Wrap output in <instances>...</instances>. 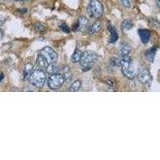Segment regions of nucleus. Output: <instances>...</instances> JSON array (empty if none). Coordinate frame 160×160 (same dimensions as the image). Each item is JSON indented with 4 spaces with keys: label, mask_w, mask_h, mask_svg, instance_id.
I'll use <instances>...</instances> for the list:
<instances>
[{
    "label": "nucleus",
    "mask_w": 160,
    "mask_h": 160,
    "mask_svg": "<svg viewBox=\"0 0 160 160\" xmlns=\"http://www.w3.org/2000/svg\"><path fill=\"white\" fill-rule=\"evenodd\" d=\"M110 64H111V67H112L113 68H115V69H117V68H119L120 67V61L118 59V58H111V61H110Z\"/></svg>",
    "instance_id": "21"
},
{
    "label": "nucleus",
    "mask_w": 160,
    "mask_h": 160,
    "mask_svg": "<svg viewBox=\"0 0 160 160\" xmlns=\"http://www.w3.org/2000/svg\"><path fill=\"white\" fill-rule=\"evenodd\" d=\"M3 78H4V75H3V73L0 72V82H2V80H3Z\"/></svg>",
    "instance_id": "25"
},
{
    "label": "nucleus",
    "mask_w": 160,
    "mask_h": 160,
    "mask_svg": "<svg viewBox=\"0 0 160 160\" xmlns=\"http://www.w3.org/2000/svg\"><path fill=\"white\" fill-rule=\"evenodd\" d=\"M36 64L39 68L40 70H45L46 68L48 66V63L45 61L44 58H42L40 55H38V58H37L36 60Z\"/></svg>",
    "instance_id": "18"
},
{
    "label": "nucleus",
    "mask_w": 160,
    "mask_h": 160,
    "mask_svg": "<svg viewBox=\"0 0 160 160\" xmlns=\"http://www.w3.org/2000/svg\"><path fill=\"white\" fill-rule=\"evenodd\" d=\"M46 72L50 74V75H52V74H55V73H58L59 71V68L58 66L57 65L55 62H53V63L49 64V65L46 68Z\"/></svg>",
    "instance_id": "14"
},
{
    "label": "nucleus",
    "mask_w": 160,
    "mask_h": 160,
    "mask_svg": "<svg viewBox=\"0 0 160 160\" xmlns=\"http://www.w3.org/2000/svg\"><path fill=\"white\" fill-rule=\"evenodd\" d=\"M38 55L45 59V61L48 63V65L53 62H55L58 58V55L54 50L50 47H45L38 52Z\"/></svg>",
    "instance_id": "5"
},
{
    "label": "nucleus",
    "mask_w": 160,
    "mask_h": 160,
    "mask_svg": "<svg viewBox=\"0 0 160 160\" xmlns=\"http://www.w3.org/2000/svg\"><path fill=\"white\" fill-rule=\"evenodd\" d=\"M122 29L124 30V31H128V30H131V28H133V22L132 21L129 19H126L124 20L123 22H122Z\"/></svg>",
    "instance_id": "20"
},
{
    "label": "nucleus",
    "mask_w": 160,
    "mask_h": 160,
    "mask_svg": "<svg viewBox=\"0 0 160 160\" xmlns=\"http://www.w3.org/2000/svg\"><path fill=\"white\" fill-rule=\"evenodd\" d=\"M156 4H157V7H158V8H160L159 6V0H156Z\"/></svg>",
    "instance_id": "27"
},
{
    "label": "nucleus",
    "mask_w": 160,
    "mask_h": 160,
    "mask_svg": "<svg viewBox=\"0 0 160 160\" xmlns=\"http://www.w3.org/2000/svg\"><path fill=\"white\" fill-rule=\"evenodd\" d=\"M88 13L91 18H99L103 13V6L99 0H91L88 7Z\"/></svg>",
    "instance_id": "4"
},
{
    "label": "nucleus",
    "mask_w": 160,
    "mask_h": 160,
    "mask_svg": "<svg viewBox=\"0 0 160 160\" xmlns=\"http://www.w3.org/2000/svg\"><path fill=\"white\" fill-rule=\"evenodd\" d=\"M2 35H3V32H2V29H0V38H2Z\"/></svg>",
    "instance_id": "26"
},
{
    "label": "nucleus",
    "mask_w": 160,
    "mask_h": 160,
    "mask_svg": "<svg viewBox=\"0 0 160 160\" xmlns=\"http://www.w3.org/2000/svg\"><path fill=\"white\" fill-rule=\"evenodd\" d=\"M30 82L38 88H43L47 81V76L42 70H35L31 72L29 76Z\"/></svg>",
    "instance_id": "3"
},
{
    "label": "nucleus",
    "mask_w": 160,
    "mask_h": 160,
    "mask_svg": "<svg viewBox=\"0 0 160 160\" xmlns=\"http://www.w3.org/2000/svg\"><path fill=\"white\" fill-rule=\"evenodd\" d=\"M121 2H122V4L125 7V8H131V2H130V0H122Z\"/></svg>",
    "instance_id": "24"
},
{
    "label": "nucleus",
    "mask_w": 160,
    "mask_h": 160,
    "mask_svg": "<svg viewBox=\"0 0 160 160\" xmlns=\"http://www.w3.org/2000/svg\"><path fill=\"white\" fill-rule=\"evenodd\" d=\"M157 48L155 47H153V48H151L149 50L146 51L145 53V56L146 58L150 62H153L154 60H155V54H156Z\"/></svg>",
    "instance_id": "10"
},
{
    "label": "nucleus",
    "mask_w": 160,
    "mask_h": 160,
    "mask_svg": "<svg viewBox=\"0 0 160 160\" xmlns=\"http://www.w3.org/2000/svg\"><path fill=\"white\" fill-rule=\"evenodd\" d=\"M120 67L122 74L129 79H133L135 78V67L134 62L129 55H123L120 60Z\"/></svg>",
    "instance_id": "1"
},
{
    "label": "nucleus",
    "mask_w": 160,
    "mask_h": 160,
    "mask_svg": "<svg viewBox=\"0 0 160 160\" xmlns=\"http://www.w3.org/2000/svg\"><path fill=\"white\" fill-rule=\"evenodd\" d=\"M88 25V19L85 16H80L78 19V22L75 24L73 31H78V30H84L87 28Z\"/></svg>",
    "instance_id": "8"
},
{
    "label": "nucleus",
    "mask_w": 160,
    "mask_h": 160,
    "mask_svg": "<svg viewBox=\"0 0 160 160\" xmlns=\"http://www.w3.org/2000/svg\"><path fill=\"white\" fill-rule=\"evenodd\" d=\"M101 29H102V24H101V22L99 21H96L91 27L89 33L91 35H94V34H96V33L99 32L101 31Z\"/></svg>",
    "instance_id": "13"
},
{
    "label": "nucleus",
    "mask_w": 160,
    "mask_h": 160,
    "mask_svg": "<svg viewBox=\"0 0 160 160\" xmlns=\"http://www.w3.org/2000/svg\"><path fill=\"white\" fill-rule=\"evenodd\" d=\"M82 52L80 50L76 49L75 51V52L73 53L72 55V62L74 63H77V62H80V59H81V57H82Z\"/></svg>",
    "instance_id": "19"
},
{
    "label": "nucleus",
    "mask_w": 160,
    "mask_h": 160,
    "mask_svg": "<svg viewBox=\"0 0 160 160\" xmlns=\"http://www.w3.org/2000/svg\"><path fill=\"white\" fill-rule=\"evenodd\" d=\"M62 75L65 79L66 82H69L72 79V72H71L69 66H66L63 68V74H62Z\"/></svg>",
    "instance_id": "12"
},
{
    "label": "nucleus",
    "mask_w": 160,
    "mask_h": 160,
    "mask_svg": "<svg viewBox=\"0 0 160 160\" xmlns=\"http://www.w3.org/2000/svg\"><path fill=\"white\" fill-rule=\"evenodd\" d=\"M35 29L38 31H44L46 30L45 26L42 25V23H39V22H38V23L35 24Z\"/></svg>",
    "instance_id": "22"
},
{
    "label": "nucleus",
    "mask_w": 160,
    "mask_h": 160,
    "mask_svg": "<svg viewBox=\"0 0 160 160\" xmlns=\"http://www.w3.org/2000/svg\"><path fill=\"white\" fill-rule=\"evenodd\" d=\"M108 30L110 31V34H111V38H110V42L111 43H114L118 40V32H117V30L115 27H113V26L110 25L108 27Z\"/></svg>",
    "instance_id": "11"
},
{
    "label": "nucleus",
    "mask_w": 160,
    "mask_h": 160,
    "mask_svg": "<svg viewBox=\"0 0 160 160\" xmlns=\"http://www.w3.org/2000/svg\"><path fill=\"white\" fill-rule=\"evenodd\" d=\"M137 78L138 81L144 85H149L152 80L151 73L147 69H142V71H140L137 75Z\"/></svg>",
    "instance_id": "7"
},
{
    "label": "nucleus",
    "mask_w": 160,
    "mask_h": 160,
    "mask_svg": "<svg viewBox=\"0 0 160 160\" xmlns=\"http://www.w3.org/2000/svg\"><path fill=\"white\" fill-rule=\"evenodd\" d=\"M60 28H61V29H62V31H64V32H67V33L70 32L69 27H68V26L67 25V23H65V22H63L62 25L60 26Z\"/></svg>",
    "instance_id": "23"
},
{
    "label": "nucleus",
    "mask_w": 160,
    "mask_h": 160,
    "mask_svg": "<svg viewBox=\"0 0 160 160\" xmlns=\"http://www.w3.org/2000/svg\"><path fill=\"white\" fill-rule=\"evenodd\" d=\"M33 68H34L33 64L30 63V62L26 64L25 68H24L23 71V79H27V78H29L30 75H31V72L33 71Z\"/></svg>",
    "instance_id": "16"
},
{
    "label": "nucleus",
    "mask_w": 160,
    "mask_h": 160,
    "mask_svg": "<svg viewBox=\"0 0 160 160\" xmlns=\"http://www.w3.org/2000/svg\"><path fill=\"white\" fill-rule=\"evenodd\" d=\"M98 56L96 53L92 51H86L82 53L81 59H80V66L82 69H91L95 62L98 61Z\"/></svg>",
    "instance_id": "2"
},
{
    "label": "nucleus",
    "mask_w": 160,
    "mask_h": 160,
    "mask_svg": "<svg viewBox=\"0 0 160 160\" xmlns=\"http://www.w3.org/2000/svg\"><path fill=\"white\" fill-rule=\"evenodd\" d=\"M119 1H120V2H121V1H122V0H119Z\"/></svg>",
    "instance_id": "28"
},
{
    "label": "nucleus",
    "mask_w": 160,
    "mask_h": 160,
    "mask_svg": "<svg viewBox=\"0 0 160 160\" xmlns=\"http://www.w3.org/2000/svg\"><path fill=\"white\" fill-rule=\"evenodd\" d=\"M82 87V82L81 80H76L75 82H73L71 85V87L68 89V91H71V92H76V91H79V89Z\"/></svg>",
    "instance_id": "17"
},
{
    "label": "nucleus",
    "mask_w": 160,
    "mask_h": 160,
    "mask_svg": "<svg viewBox=\"0 0 160 160\" xmlns=\"http://www.w3.org/2000/svg\"><path fill=\"white\" fill-rule=\"evenodd\" d=\"M64 82H65V79H64L62 74H59V73L52 74V75H50L48 79V87L52 90H56L60 88L63 85Z\"/></svg>",
    "instance_id": "6"
},
{
    "label": "nucleus",
    "mask_w": 160,
    "mask_h": 160,
    "mask_svg": "<svg viewBox=\"0 0 160 160\" xmlns=\"http://www.w3.org/2000/svg\"><path fill=\"white\" fill-rule=\"evenodd\" d=\"M131 51V46L128 43H122L121 44V47H120V50H119V53L120 55L123 56V55H129L130 52Z\"/></svg>",
    "instance_id": "15"
},
{
    "label": "nucleus",
    "mask_w": 160,
    "mask_h": 160,
    "mask_svg": "<svg viewBox=\"0 0 160 160\" xmlns=\"http://www.w3.org/2000/svg\"><path fill=\"white\" fill-rule=\"evenodd\" d=\"M138 35H139L140 39L143 44L148 43L151 38V32L147 29H139L138 30Z\"/></svg>",
    "instance_id": "9"
}]
</instances>
